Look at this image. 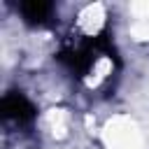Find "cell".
Wrapping results in <instances>:
<instances>
[{"label": "cell", "mask_w": 149, "mask_h": 149, "mask_svg": "<svg viewBox=\"0 0 149 149\" xmlns=\"http://www.w3.org/2000/svg\"><path fill=\"white\" fill-rule=\"evenodd\" d=\"M2 114L16 126H26L35 119V107L23 93H7L2 100Z\"/></svg>", "instance_id": "1"}, {"label": "cell", "mask_w": 149, "mask_h": 149, "mask_svg": "<svg viewBox=\"0 0 149 149\" xmlns=\"http://www.w3.org/2000/svg\"><path fill=\"white\" fill-rule=\"evenodd\" d=\"M51 9H54V7H51L49 2H37V0H33V2H21V5H19V12H21L23 21L30 23V26H42V23L49 19Z\"/></svg>", "instance_id": "2"}]
</instances>
